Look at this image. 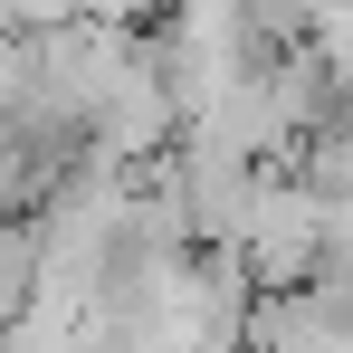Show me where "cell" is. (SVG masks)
I'll use <instances>...</instances> for the list:
<instances>
[{"mask_svg":"<svg viewBox=\"0 0 353 353\" xmlns=\"http://www.w3.org/2000/svg\"><path fill=\"white\" fill-rule=\"evenodd\" d=\"M39 305V220L29 210H0V325Z\"/></svg>","mask_w":353,"mask_h":353,"instance_id":"cell-1","label":"cell"}]
</instances>
